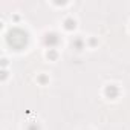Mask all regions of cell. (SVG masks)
Masks as SVG:
<instances>
[{"instance_id": "obj_1", "label": "cell", "mask_w": 130, "mask_h": 130, "mask_svg": "<svg viewBox=\"0 0 130 130\" xmlns=\"http://www.w3.org/2000/svg\"><path fill=\"white\" fill-rule=\"evenodd\" d=\"M26 41H28V35H26V32H23L20 29H14L8 34V43L15 49H22L26 44Z\"/></svg>"}, {"instance_id": "obj_2", "label": "cell", "mask_w": 130, "mask_h": 130, "mask_svg": "<svg viewBox=\"0 0 130 130\" xmlns=\"http://www.w3.org/2000/svg\"><path fill=\"white\" fill-rule=\"evenodd\" d=\"M46 43L47 44H55V43H58V37L55 34H49V35H46Z\"/></svg>"}, {"instance_id": "obj_3", "label": "cell", "mask_w": 130, "mask_h": 130, "mask_svg": "<svg viewBox=\"0 0 130 130\" xmlns=\"http://www.w3.org/2000/svg\"><path fill=\"white\" fill-rule=\"evenodd\" d=\"M106 93H107V96L115 98V96H116V93H118V89H116L115 86H110V87H107V89H106Z\"/></svg>"}, {"instance_id": "obj_4", "label": "cell", "mask_w": 130, "mask_h": 130, "mask_svg": "<svg viewBox=\"0 0 130 130\" xmlns=\"http://www.w3.org/2000/svg\"><path fill=\"white\" fill-rule=\"evenodd\" d=\"M72 26H75V25H72V22H71V20H68V28H69V29H71V28H72Z\"/></svg>"}]
</instances>
